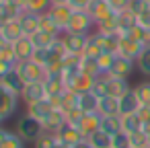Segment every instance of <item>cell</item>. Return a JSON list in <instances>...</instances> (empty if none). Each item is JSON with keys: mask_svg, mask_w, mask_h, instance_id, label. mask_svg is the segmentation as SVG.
<instances>
[{"mask_svg": "<svg viewBox=\"0 0 150 148\" xmlns=\"http://www.w3.org/2000/svg\"><path fill=\"white\" fill-rule=\"evenodd\" d=\"M95 82H97L95 76H88V74L80 72L78 76H74V78L68 82V89L74 91V93H78V95H82V93H91V91L95 89Z\"/></svg>", "mask_w": 150, "mask_h": 148, "instance_id": "4fadbf2b", "label": "cell"}, {"mask_svg": "<svg viewBox=\"0 0 150 148\" xmlns=\"http://www.w3.org/2000/svg\"><path fill=\"white\" fill-rule=\"evenodd\" d=\"M129 142H132V148H150V142H148V136L140 130V132H134L129 134Z\"/></svg>", "mask_w": 150, "mask_h": 148, "instance_id": "60d3db41", "label": "cell"}, {"mask_svg": "<svg viewBox=\"0 0 150 148\" xmlns=\"http://www.w3.org/2000/svg\"><path fill=\"white\" fill-rule=\"evenodd\" d=\"M13 45H15V54H17V60H19V62H25V60H31V58H33L35 45H33L31 37L23 35V37H21V39H17Z\"/></svg>", "mask_w": 150, "mask_h": 148, "instance_id": "2e32d148", "label": "cell"}, {"mask_svg": "<svg viewBox=\"0 0 150 148\" xmlns=\"http://www.w3.org/2000/svg\"><path fill=\"white\" fill-rule=\"evenodd\" d=\"M0 148H25V140L17 132L0 127Z\"/></svg>", "mask_w": 150, "mask_h": 148, "instance_id": "d6986e66", "label": "cell"}, {"mask_svg": "<svg viewBox=\"0 0 150 148\" xmlns=\"http://www.w3.org/2000/svg\"><path fill=\"white\" fill-rule=\"evenodd\" d=\"M31 60L41 64V66H47V62H50V47H35Z\"/></svg>", "mask_w": 150, "mask_h": 148, "instance_id": "7bdbcfd3", "label": "cell"}, {"mask_svg": "<svg viewBox=\"0 0 150 148\" xmlns=\"http://www.w3.org/2000/svg\"><path fill=\"white\" fill-rule=\"evenodd\" d=\"M101 130L109 136H115L117 132H121V115H107L101 117Z\"/></svg>", "mask_w": 150, "mask_h": 148, "instance_id": "83f0119b", "label": "cell"}, {"mask_svg": "<svg viewBox=\"0 0 150 148\" xmlns=\"http://www.w3.org/2000/svg\"><path fill=\"white\" fill-rule=\"evenodd\" d=\"M52 8V0H25V11L43 15Z\"/></svg>", "mask_w": 150, "mask_h": 148, "instance_id": "e575fe53", "label": "cell"}, {"mask_svg": "<svg viewBox=\"0 0 150 148\" xmlns=\"http://www.w3.org/2000/svg\"><path fill=\"white\" fill-rule=\"evenodd\" d=\"M2 43H6V41H4V37H2V33H0V45H2Z\"/></svg>", "mask_w": 150, "mask_h": 148, "instance_id": "9f6ffc18", "label": "cell"}, {"mask_svg": "<svg viewBox=\"0 0 150 148\" xmlns=\"http://www.w3.org/2000/svg\"><path fill=\"white\" fill-rule=\"evenodd\" d=\"M64 125H66V115H64V111H58V109L43 121V127H45V132H50V134H58Z\"/></svg>", "mask_w": 150, "mask_h": 148, "instance_id": "603a6c76", "label": "cell"}, {"mask_svg": "<svg viewBox=\"0 0 150 148\" xmlns=\"http://www.w3.org/2000/svg\"><path fill=\"white\" fill-rule=\"evenodd\" d=\"M134 60H127V58H123V56H117L115 58V62H113V68H111V76H117V78H129V74L134 72Z\"/></svg>", "mask_w": 150, "mask_h": 148, "instance_id": "e0dca14e", "label": "cell"}, {"mask_svg": "<svg viewBox=\"0 0 150 148\" xmlns=\"http://www.w3.org/2000/svg\"><path fill=\"white\" fill-rule=\"evenodd\" d=\"M4 4H6V0H0V8H2Z\"/></svg>", "mask_w": 150, "mask_h": 148, "instance_id": "6f0895ef", "label": "cell"}, {"mask_svg": "<svg viewBox=\"0 0 150 148\" xmlns=\"http://www.w3.org/2000/svg\"><path fill=\"white\" fill-rule=\"evenodd\" d=\"M88 2H91V0H68V4H70L74 11H84V8L88 6Z\"/></svg>", "mask_w": 150, "mask_h": 148, "instance_id": "f907efd6", "label": "cell"}, {"mask_svg": "<svg viewBox=\"0 0 150 148\" xmlns=\"http://www.w3.org/2000/svg\"><path fill=\"white\" fill-rule=\"evenodd\" d=\"M54 111H56V109L52 107V103H50L47 99L27 105V113H29V115H33V117H37L39 121H45V119H47V117H50Z\"/></svg>", "mask_w": 150, "mask_h": 148, "instance_id": "ac0fdd59", "label": "cell"}, {"mask_svg": "<svg viewBox=\"0 0 150 148\" xmlns=\"http://www.w3.org/2000/svg\"><path fill=\"white\" fill-rule=\"evenodd\" d=\"M19 21H21V27H23V33L27 35V37H31V35H35L39 29H41V15H37V13H31V11H25L21 17H19Z\"/></svg>", "mask_w": 150, "mask_h": 148, "instance_id": "8fae6325", "label": "cell"}, {"mask_svg": "<svg viewBox=\"0 0 150 148\" xmlns=\"http://www.w3.org/2000/svg\"><path fill=\"white\" fill-rule=\"evenodd\" d=\"M97 31L99 33H105V35H119V17L117 13L111 15L109 19H105L103 23L97 25Z\"/></svg>", "mask_w": 150, "mask_h": 148, "instance_id": "f1b7e54d", "label": "cell"}, {"mask_svg": "<svg viewBox=\"0 0 150 148\" xmlns=\"http://www.w3.org/2000/svg\"><path fill=\"white\" fill-rule=\"evenodd\" d=\"M41 29L47 31V33H54V35H58V37L64 33V31L58 27V23L54 21V17H52L50 13H43V15H41Z\"/></svg>", "mask_w": 150, "mask_h": 148, "instance_id": "d590c367", "label": "cell"}, {"mask_svg": "<svg viewBox=\"0 0 150 148\" xmlns=\"http://www.w3.org/2000/svg\"><path fill=\"white\" fill-rule=\"evenodd\" d=\"M93 27H97V25H95L93 17H91L86 11H74V15H72V19H70V23H68V29H66V31L91 35Z\"/></svg>", "mask_w": 150, "mask_h": 148, "instance_id": "5b68a950", "label": "cell"}, {"mask_svg": "<svg viewBox=\"0 0 150 148\" xmlns=\"http://www.w3.org/2000/svg\"><path fill=\"white\" fill-rule=\"evenodd\" d=\"M17 105H19V95L11 93L2 82H0V123L15 115Z\"/></svg>", "mask_w": 150, "mask_h": 148, "instance_id": "277c9868", "label": "cell"}, {"mask_svg": "<svg viewBox=\"0 0 150 148\" xmlns=\"http://www.w3.org/2000/svg\"><path fill=\"white\" fill-rule=\"evenodd\" d=\"M144 43H140V41H136V39H132V37H125V35H119V43H117V56H123V58H127V60H138L140 56H142V52H144Z\"/></svg>", "mask_w": 150, "mask_h": 148, "instance_id": "52a82bcc", "label": "cell"}, {"mask_svg": "<svg viewBox=\"0 0 150 148\" xmlns=\"http://www.w3.org/2000/svg\"><path fill=\"white\" fill-rule=\"evenodd\" d=\"M84 11L93 17L95 25L103 23V21H105V19H109L111 15H115V13H113V8H111V4H109V0H91L88 6H86Z\"/></svg>", "mask_w": 150, "mask_h": 148, "instance_id": "ba28073f", "label": "cell"}, {"mask_svg": "<svg viewBox=\"0 0 150 148\" xmlns=\"http://www.w3.org/2000/svg\"><path fill=\"white\" fill-rule=\"evenodd\" d=\"M0 33H2V37H4V41H8V43H15L17 39H21L25 33H23V27H21V21L19 19H13V21H8L2 29H0Z\"/></svg>", "mask_w": 150, "mask_h": 148, "instance_id": "ffe728a7", "label": "cell"}, {"mask_svg": "<svg viewBox=\"0 0 150 148\" xmlns=\"http://www.w3.org/2000/svg\"><path fill=\"white\" fill-rule=\"evenodd\" d=\"M8 21H13V19H11V17H8V15H6L4 11H0V29H2V27H4V25H6Z\"/></svg>", "mask_w": 150, "mask_h": 148, "instance_id": "816d5d0a", "label": "cell"}, {"mask_svg": "<svg viewBox=\"0 0 150 148\" xmlns=\"http://www.w3.org/2000/svg\"><path fill=\"white\" fill-rule=\"evenodd\" d=\"M45 91H47V97H56V95H64L68 91L62 74L60 76H47L45 78Z\"/></svg>", "mask_w": 150, "mask_h": 148, "instance_id": "cb8c5ba5", "label": "cell"}, {"mask_svg": "<svg viewBox=\"0 0 150 148\" xmlns=\"http://www.w3.org/2000/svg\"><path fill=\"white\" fill-rule=\"evenodd\" d=\"M121 130H123V132H127V134L140 132V130H142V119H140L136 113L121 115Z\"/></svg>", "mask_w": 150, "mask_h": 148, "instance_id": "4dcf8cb0", "label": "cell"}, {"mask_svg": "<svg viewBox=\"0 0 150 148\" xmlns=\"http://www.w3.org/2000/svg\"><path fill=\"white\" fill-rule=\"evenodd\" d=\"M88 37H91V35H84V33H70V31H64V33L60 35V39L64 41L68 54H76V56H84Z\"/></svg>", "mask_w": 150, "mask_h": 148, "instance_id": "8992f818", "label": "cell"}, {"mask_svg": "<svg viewBox=\"0 0 150 148\" xmlns=\"http://www.w3.org/2000/svg\"><path fill=\"white\" fill-rule=\"evenodd\" d=\"M138 109H140V101L134 89H129L125 95L119 97V115H129V113H136Z\"/></svg>", "mask_w": 150, "mask_h": 148, "instance_id": "5bb4252c", "label": "cell"}, {"mask_svg": "<svg viewBox=\"0 0 150 148\" xmlns=\"http://www.w3.org/2000/svg\"><path fill=\"white\" fill-rule=\"evenodd\" d=\"M111 148H132V142H129V134L127 132H117L111 140Z\"/></svg>", "mask_w": 150, "mask_h": 148, "instance_id": "b9f144b4", "label": "cell"}, {"mask_svg": "<svg viewBox=\"0 0 150 148\" xmlns=\"http://www.w3.org/2000/svg\"><path fill=\"white\" fill-rule=\"evenodd\" d=\"M109 4H111L113 13H123L129 6V0H109Z\"/></svg>", "mask_w": 150, "mask_h": 148, "instance_id": "bcb514c9", "label": "cell"}, {"mask_svg": "<svg viewBox=\"0 0 150 148\" xmlns=\"http://www.w3.org/2000/svg\"><path fill=\"white\" fill-rule=\"evenodd\" d=\"M148 6H150V4L146 2V0H129V6H127V11H129V13H134V15L138 17V15H140V13H144Z\"/></svg>", "mask_w": 150, "mask_h": 148, "instance_id": "f6af8a7d", "label": "cell"}, {"mask_svg": "<svg viewBox=\"0 0 150 148\" xmlns=\"http://www.w3.org/2000/svg\"><path fill=\"white\" fill-rule=\"evenodd\" d=\"M86 140L93 144V148H111L113 136H109V134H105L103 130H99V132H95L93 136H88Z\"/></svg>", "mask_w": 150, "mask_h": 148, "instance_id": "d6a6232c", "label": "cell"}, {"mask_svg": "<svg viewBox=\"0 0 150 148\" xmlns=\"http://www.w3.org/2000/svg\"><path fill=\"white\" fill-rule=\"evenodd\" d=\"M17 64L15 62H8V60H0V78H4L11 70H15Z\"/></svg>", "mask_w": 150, "mask_h": 148, "instance_id": "7dc6e473", "label": "cell"}, {"mask_svg": "<svg viewBox=\"0 0 150 148\" xmlns=\"http://www.w3.org/2000/svg\"><path fill=\"white\" fill-rule=\"evenodd\" d=\"M58 39H60L58 35L47 33V31H43V29H39L35 35H31V41H33V45H35V47H52Z\"/></svg>", "mask_w": 150, "mask_h": 148, "instance_id": "4316f807", "label": "cell"}, {"mask_svg": "<svg viewBox=\"0 0 150 148\" xmlns=\"http://www.w3.org/2000/svg\"><path fill=\"white\" fill-rule=\"evenodd\" d=\"M43 132H45L43 121H39L37 117H33V115H29V113H25V115L19 117V121H17V134H19L25 142H35Z\"/></svg>", "mask_w": 150, "mask_h": 148, "instance_id": "7a4b0ae2", "label": "cell"}, {"mask_svg": "<svg viewBox=\"0 0 150 148\" xmlns=\"http://www.w3.org/2000/svg\"><path fill=\"white\" fill-rule=\"evenodd\" d=\"M136 115L142 119V123H144V121H150V107H148V105H140V109L136 111Z\"/></svg>", "mask_w": 150, "mask_h": 148, "instance_id": "681fc988", "label": "cell"}, {"mask_svg": "<svg viewBox=\"0 0 150 148\" xmlns=\"http://www.w3.org/2000/svg\"><path fill=\"white\" fill-rule=\"evenodd\" d=\"M99 113L103 117L119 115V99H115V97H99Z\"/></svg>", "mask_w": 150, "mask_h": 148, "instance_id": "d4e9b609", "label": "cell"}, {"mask_svg": "<svg viewBox=\"0 0 150 148\" xmlns=\"http://www.w3.org/2000/svg\"><path fill=\"white\" fill-rule=\"evenodd\" d=\"M0 82H2L11 93H15V95H19V97H21V93H23V89H25V80L21 78V74L17 72V68L11 70L4 78H0Z\"/></svg>", "mask_w": 150, "mask_h": 148, "instance_id": "44dd1931", "label": "cell"}, {"mask_svg": "<svg viewBox=\"0 0 150 148\" xmlns=\"http://www.w3.org/2000/svg\"><path fill=\"white\" fill-rule=\"evenodd\" d=\"M64 115H66V123H70V125H76V127H78V123H80V119H82L84 111L76 105V107H72V109H66V111H64Z\"/></svg>", "mask_w": 150, "mask_h": 148, "instance_id": "ab89813d", "label": "cell"}, {"mask_svg": "<svg viewBox=\"0 0 150 148\" xmlns=\"http://www.w3.org/2000/svg\"><path fill=\"white\" fill-rule=\"evenodd\" d=\"M103 54V50L99 47V43L93 39V37H88V43H86V50H84V56H88V58H99Z\"/></svg>", "mask_w": 150, "mask_h": 148, "instance_id": "ee69618b", "label": "cell"}, {"mask_svg": "<svg viewBox=\"0 0 150 148\" xmlns=\"http://www.w3.org/2000/svg\"><path fill=\"white\" fill-rule=\"evenodd\" d=\"M47 13L54 17V21L58 23V27H60L62 31H66L70 19H72V15H74V8H72L70 4H52V8H50Z\"/></svg>", "mask_w": 150, "mask_h": 148, "instance_id": "30bf717a", "label": "cell"}, {"mask_svg": "<svg viewBox=\"0 0 150 148\" xmlns=\"http://www.w3.org/2000/svg\"><path fill=\"white\" fill-rule=\"evenodd\" d=\"M146 2H148V4H150V0H146Z\"/></svg>", "mask_w": 150, "mask_h": 148, "instance_id": "680465c9", "label": "cell"}, {"mask_svg": "<svg viewBox=\"0 0 150 148\" xmlns=\"http://www.w3.org/2000/svg\"><path fill=\"white\" fill-rule=\"evenodd\" d=\"M58 142L56 134H50V132H43L35 142H33V148H54Z\"/></svg>", "mask_w": 150, "mask_h": 148, "instance_id": "f35d334b", "label": "cell"}, {"mask_svg": "<svg viewBox=\"0 0 150 148\" xmlns=\"http://www.w3.org/2000/svg\"><path fill=\"white\" fill-rule=\"evenodd\" d=\"M129 91V84L125 78H117V76H111V74H103L97 78L95 82V89L93 93L97 97H115L119 99L121 95H125Z\"/></svg>", "mask_w": 150, "mask_h": 148, "instance_id": "6da1fadb", "label": "cell"}, {"mask_svg": "<svg viewBox=\"0 0 150 148\" xmlns=\"http://www.w3.org/2000/svg\"><path fill=\"white\" fill-rule=\"evenodd\" d=\"M138 25L144 27V29H150V6H148L144 13L138 15Z\"/></svg>", "mask_w": 150, "mask_h": 148, "instance_id": "c3c4849f", "label": "cell"}, {"mask_svg": "<svg viewBox=\"0 0 150 148\" xmlns=\"http://www.w3.org/2000/svg\"><path fill=\"white\" fill-rule=\"evenodd\" d=\"M78 107L84 113H99V97L91 91V93H82L78 99Z\"/></svg>", "mask_w": 150, "mask_h": 148, "instance_id": "484cf974", "label": "cell"}, {"mask_svg": "<svg viewBox=\"0 0 150 148\" xmlns=\"http://www.w3.org/2000/svg\"><path fill=\"white\" fill-rule=\"evenodd\" d=\"M52 4H68V0H52Z\"/></svg>", "mask_w": 150, "mask_h": 148, "instance_id": "11a10c76", "label": "cell"}, {"mask_svg": "<svg viewBox=\"0 0 150 148\" xmlns=\"http://www.w3.org/2000/svg\"><path fill=\"white\" fill-rule=\"evenodd\" d=\"M97 43H99V47L103 50V52H111V54H117V43H119V35H105V33H93L91 35Z\"/></svg>", "mask_w": 150, "mask_h": 148, "instance_id": "7402d4cb", "label": "cell"}, {"mask_svg": "<svg viewBox=\"0 0 150 148\" xmlns=\"http://www.w3.org/2000/svg\"><path fill=\"white\" fill-rule=\"evenodd\" d=\"M148 142H150V136H148Z\"/></svg>", "mask_w": 150, "mask_h": 148, "instance_id": "91938a15", "label": "cell"}, {"mask_svg": "<svg viewBox=\"0 0 150 148\" xmlns=\"http://www.w3.org/2000/svg\"><path fill=\"white\" fill-rule=\"evenodd\" d=\"M72 148H93V144H91V142H88V140L84 138V140H80L78 144H74Z\"/></svg>", "mask_w": 150, "mask_h": 148, "instance_id": "f5cc1de1", "label": "cell"}, {"mask_svg": "<svg viewBox=\"0 0 150 148\" xmlns=\"http://www.w3.org/2000/svg\"><path fill=\"white\" fill-rule=\"evenodd\" d=\"M56 138L60 140V142H64L66 146H74V144H78L80 140H84V136L80 134V130L76 127V125H70V123H66L58 134H56Z\"/></svg>", "mask_w": 150, "mask_h": 148, "instance_id": "9a60e30c", "label": "cell"}, {"mask_svg": "<svg viewBox=\"0 0 150 148\" xmlns=\"http://www.w3.org/2000/svg\"><path fill=\"white\" fill-rule=\"evenodd\" d=\"M101 113H84L82 115V119H80V123H78V130H80V134L84 136V138H88V136H93L95 132H99L101 130Z\"/></svg>", "mask_w": 150, "mask_h": 148, "instance_id": "7c38bea8", "label": "cell"}, {"mask_svg": "<svg viewBox=\"0 0 150 148\" xmlns=\"http://www.w3.org/2000/svg\"><path fill=\"white\" fill-rule=\"evenodd\" d=\"M54 148H70V146H66V144H64V142H60V140H58V142H56V146H54Z\"/></svg>", "mask_w": 150, "mask_h": 148, "instance_id": "db71d44e", "label": "cell"}, {"mask_svg": "<svg viewBox=\"0 0 150 148\" xmlns=\"http://www.w3.org/2000/svg\"><path fill=\"white\" fill-rule=\"evenodd\" d=\"M115 58H117V54H111V52H103V54H101V56L97 58V64H99L101 76H103V74H109V72H111Z\"/></svg>", "mask_w": 150, "mask_h": 148, "instance_id": "836d02e7", "label": "cell"}, {"mask_svg": "<svg viewBox=\"0 0 150 148\" xmlns=\"http://www.w3.org/2000/svg\"><path fill=\"white\" fill-rule=\"evenodd\" d=\"M134 91H136V95H138L140 105H148V107H150V82L144 80V82H140L138 86H134Z\"/></svg>", "mask_w": 150, "mask_h": 148, "instance_id": "8d00e7d4", "label": "cell"}, {"mask_svg": "<svg viewBox=\"0 0 150 148\" xmlns=\"http://www.w3.org/2000/svg\"><path fill=\"white\" fill-rule=\"evenodd\" d=\"M17 72L21 74V78L25 80V84H29V82H45V78H47L45 66H41V64H37L33 60L17 62Z\"/></svg>", "mask_w": 150, "mask_h": 148, "instance_id": "3957f363", "label": "cell"}, {"mask_svg": "<svg viewBox=\"0 0 150 148\" xmlns=\"http://www.w3.org/2000/svg\"><path fill=\"white\" fill-rule=\"evenodd\" d=\"M117 17H119V35H125L132 27L138 25V17H136L134 13H129V11L117 13Z\"/></svg>", "mask_w": 150, "mask_h": 148, "instance_id": "f546056e", "label": "cell"}, {"mask_svg": "<svg viewBox=\"0 0 150 148\" xmlns=\"http://www.w3.org/2000/svg\"><path fill=\"white\" fill-rule=\"evenodd\" d=\"M21 99H23L27 105L47 99L45 82H29V84H25V89H23V93H21Z\"/></svg>", "mask_w": 150, "mask_h": 148, "instance_id": "9c48e42d", "label": "cell"}, {"mask_svg": "<svg viewBox=\"0 0 150 148\" xmlns=\"http://www.w3.org/2000/svg\"><path fill=\"white\" fill-rule=\"evenodd\" d=\"M136 66H138V70H140L144 76H150V45L144 47L142 56L136 60Z\"/></svg>", "mask_w": 150, "mask_h": 148, "instance_id": "74e56055", "label": "cell"}, {"mask_svg": "<svg viewBox=\"0 0 150 148\" xmlns=\"http://www.w3.org/2000/svg\"><path fill=\"white\" fill-rule=\"evenodd\" d=\"M80 72H84V74H88V76H95V78H99V76H101V70H99L97 58L82 56V60H80Z\"/></svg>", "mask_w": 150, "mask_h": 148, "instance_id": "1f68e13d", "label": "cell"}]
</instances>
